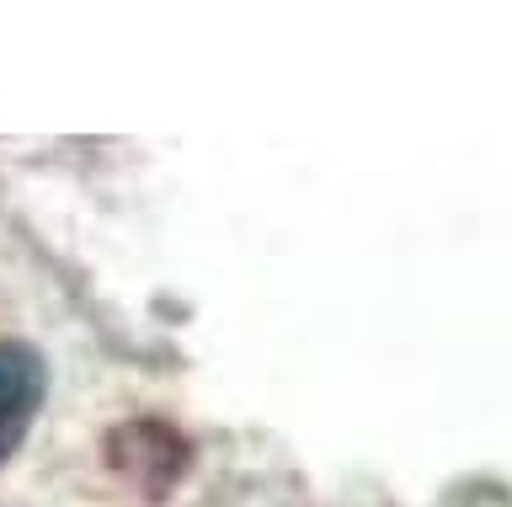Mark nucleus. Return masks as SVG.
<instances>
[{
  "label": "nucleus",
  "instance_id": "nucleus-1",
  "mask_svg": "<svg viewBox=\"0 0 512 507\" xmlns=\"http://www.w3.org/2000/svg\"><path fill=\"white\" fill-rule=\"evenodd\" d=\"M107 465L118 470L128 486H139L144 497H166L176 486V475L187 470V443L171 422L139 417V422H123L118 433L107 438Z\"/></svg>",
  "mask_w": 512,
  "mask_h": 507
},
{
  "label": "nucleus",
  "instance_id": "nucleus-2",
  "mask_svg": "<svg viewBox=\"0 0 512 507\" xmlns=\"http://www.w3.org/2000/svg\"><path fill=\"white\" fill-rule=\"evenodd\" d=\"M48 395V363L27 342H0V465L22 449L32 417Z\"/></svg>",
  "mask_w": 512,
  "mask_h": 507
}]
</instances>
